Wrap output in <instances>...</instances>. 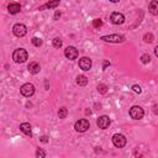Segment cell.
Listing matches in <instances>:
<instances>
[{
	"label": "cell",
	"mask_w": 158,
	"mask_h": 158,
	"mask_svg": "<svg viewBox=\"0 0 158 158\" xmlns=\"http://www.w3.org/2000/svg\"><path fill=\"white\" fill-rule=\"evenodd\" d=\"M27 57H28L27 51L23 49V48H17V49H15L14 53H12V59H14L16 63H23V62H26Z\"/></svg>",
	"instance_id": "cell-1"
},
{
	"label": "cell",
	"mask_w": 158,
	"mask_h": 158,
	"mask_svg": "<svg viewBox=\"0 0 158 158\" xmlns=\"http://www.w3.org/2000/svg\"><path fill=\"white\" fill-rule=\"evenodd\" d=\"M100 40H102L105 42H110V43H121L125 41V36L116 35V33L115 35H106V36H101Z\"/></svg>",
	"instance_id": "cell-2"
},
{
	"label": "cell",
	"mask_w": 158,
	"mask_h": 158,
	"mask_svg": "<svg viewBox=\"0 0 158 158\" xmlns=\"http://www.w3.org/2000/svg\"><path fill=\"white\" fill-rule=\"evenodd\" d=\"M143 115H144V111H143V109H142L141 106L135 105V106H132V107L130 109V116H131L133 120H141V118L143 117Z\"/></svg>",
	"instance_id": "cell-3"
},
{
	"label": "cell",
	"mask_w": 158,
	"mask_h": 158,
	"mask_svg": "<svg viewBox=\"0 0 158 158\" xmlns=\"http://www.w3.org/2000/svg\"><path fill=\"white\" fill-rule=\"evenodd\" d=\"M126 142H127L126 137H125L123 135H121V133H115V135L112 136V143H114V146L117 147V148L125 147Z\"/></svg>",
	"instance_id": "cell-4"
},
{
	"label": "cell",
	"mask_w": 158,
	"mask_h": 158,
	"mask_svg": "<svg viewBox=\"0 0 158 158\" xmlns=\"http://www.w3.org/2000/svg\"><path fill=\"white\" fill-rule=\"evenodd\" d=\"M89 127H90V123H89V121L86 118H80L74 123V128L78 132H85Z\"/></svg>",
	"instance_id": "cell-5"
},
{
	"label": "cell",
	"mask_w": 158,
	"mask_h": 158,
	"mask_svg": "<svg viewBox=\"0 0 158 158\" xmlns=\"http://www.w3.org/2000/svg\"><path fill=\"white\" fill-rule=\"evenodd\" d=\"M20 91H21V94H22L23 96L30 98V96H32V95L35 94V86H33L31 83H26V84H23V85L20 88Z\"/></svg>",
	"instance_id": "cell-6"
},
{
	"label": "cell",
	"mask_w": 158,
	"mask_h": 158,
	"mask_svg": "<svg viewBox=\"0 0 158 158\" xmlns=\"http://www.w3.org/2000/svg\"><path fill=\"white\" fill-rule=\"evenodd\" d=\"M12 32H14V35H15L16 37H23V36L27 33V28H26V26L22 25V23H16V25H14V27H12Z\"/></svg>",
	"instance_id": "cell-7"
},
{
	"label": "cell",
	"mask_w": 158,
	"mask_h": 158,
	"mask_svg": "<svg viewBox=\"0 0 158 158\" xmlns=\"http://www.w3.org/2000/svg\"><path fill=\"white\" fill-rule=\"evenodd\" d=\"M110 123H111V120H110V117H109V116H106V115L100 116V117L98 118V121H96L98 127H99V128H101V130L107 128V127L110 126Z\"/></svg>",
	"instance_id": "cell-8"
},
{
	"label": "cell",
	"mask_w": 158,
	"mask_h": 158,
	"mask_svg": "<svg viewBox=\"0 0 158 158\" xmlns=\"http://www.w3.org/2000/svg\"><path fill=\"white\" fill-rule=\"evenodd\" d=\"M78 54H79L78 49H77L75 47H73V46H68V47L64 49V56H65L68 59H70V60L75 59V58L78 57Z\"/></svg>",
	"instance_id": "cell-9"
},
{
	"label": "cell",
	"mask_w": 158,
	"mask_h": 158,
	"mask_svg": "<svg viewBox=\"0 0 158 158\" xmlns=\"http://www.w3.org/2000/svg\"><path fill=\"white\" fill-rule=\"evenodd\" d=\"M110 20L114 25H122L125 22V16L121 12H112L110 16Z\"/></svg>",
	"instance_id": "cell-10"
},
{
	"label": "cell",
	"mask_w": 158,
	"mask_h": 158,
	"mask_svg": "<svg viewBox=\"0 0 158 158\" xmlns=\"http://www.w3.org/2000/svg\"><path fill=\"white\" fill-rule=\"evenodd\" d=\"M79 68L81 70H85V72L89 70L91 68V59L88 57H81L79 59Z\"/></svg>",
	"instance_id": "cell-11"
},
{
	"label": "cell",
	"mask_w": 158,
	"mask_h": 158,
	"mask_svg": "<svg viewBox=\"0 0 158 158\" xmlns=\"http://www.w3.org/2000/svg\"><path fill=\"white\" fill-rule=\"evenodd\" d=\"M7 10H9L10 14L15 15V14H17V12L21 11V5L19 2H10L9 6H7Z\"/></svg>",
	"instance_id": "cell-12"
},
{
	"label": "cell",
	"mask_w": 158,
	"mask_h": 158,
	"mask_svg": "<svg viewBox=\"0 0 158 158\" xmlns=\"http://www.w3.org/2000/svg\"><path fill=\"white\" fill-rule=\"evenodd\" d=\"M59 2H60V0H51V1L46 2L44 5L40 6V9H38V10H44V9H56V7L59 5Z\"/></svg>",
	"instance_id": "cell-13"
},
{
	"label": "cell",
	"mask_w": 158,
	"mask_h": 158,
	"mask_svg": "<svg viewBox=\"0 0 158 158\" xmlns=\"http://www.w3.org/2000/svg\"><path fill=\"white\" fill-rule=\"evenodd\" d=\"M27 69H28V72H30L31 74H37V73L41 70V67H40V64H38L37 62H31V63L27 65Z\"/></svg>",
	"instance_id": "cell-14"
},
{
	"label": "cell",
	"mask_w": 158,
	"mask_h": 158,
	"mask_svg": "<svg viewBox=\"0 0 158 158\" xmlns=\"http://www.w3.org/2000/svg\"><path fill=\"white\" fill-rule=\"evenodd\" d=\"M148 10L152 15H158V1L157 0H152L148 5Z\"/></svg>",
	"instance_id": "cell-15"
},
{
	"label": "cell",
	"mask_w": 158,
	"mask_h": 158,
	"mask_svg": "<svg viewBox=\"0 0 158 158\" xmlns=\"http://www.w3.org/2000/svg\"><path fill=\"white\" fill-rule=\"evenodd\" d=\"M20 130H21L25 135H27V136H31V135H32L31 125H30V123H27V122H22V123L20 125Z\"/></svg>",
	"instance_id": "cell-16"
},
{
	"label": "cell",
	"mask_w": 158,
	"mask_h": 158,
	"mask_svg": "<svg viewBox=\"0 0 158 158\" xmlns=\"http://www.w3.org/2000/svg\"><path fill=\"white\" fill-rule=\"evenodd\" d=\"M77 84L80 86H85L88 84V78L85 75H78L77 77Z\"/></svg>",
	"instance_id": "cell-17"
},
{
	"label": "cell",
	"mask_w": 158,
	"mask_h": 158,
	"mask_svg": "<svg viewBox=\"0 0 158 158\" xmlns=\"http://www.w3.org/2000/svg\"><path fill=\"white\" fill-rule=\"evenodd\" d=\"M67 115H68V110H67L65 107H60L59 111H58V116H59V118H65Z\"/></svg>",
	"instance_id": "cell-18"
},
{
	"label": "cell",
	"mask_w": 158,
	"mask_h": 158,
	"mask_svg": "<svg viewBox=\"0 0 158 158\" xmlns=\"http://www.w3.org/2000/svg\"><path fill=\"white\" fill-rule=\"evenodd\" d=\"M52 44H53L54 48H59V47H62V40L59 37H56V38H53Z\"/></svg>",
	"instance_id": "cell-19"
},
{
	"label": "cell",
	"mask_w": 158,
	"mask_h": 158,
	"mask_svg": "<svg viewBox=\"0 0 158 158\" xmlns=\"http://www.w3.org/2000/svg\"><path fill=\"white\" fill-rule=\"evenodd\" d=\"M31 42H32V44L36 46V47H40V46L42 44V40L38 38V37H33V38L31 40Z\"/></svg>",
	"instance_id": "cell-20"
},
{
	"label": "cell",
	"mask_w": 158,
	"mask_h": 158,
	"mask_svg": "<svg viewBox=\"0 0 158 158\" xmlns=\"http://www.w3.org/2000/svg\"><path fill=\"white\" fill-rule=\"evenodd\" d=\"M93 26H94L95 28H99V27L102 26V21H101L100 19H95V20L93 21Z\"/></svg>",
	"instance_id": "cell-21"
},
{
	"label": "cell",
	"mask_w": 158,
	"mask_h": 158,
	"mask_svg": "<svg viewBox=\"0 0 158 158\" xmlns=\"http://www.w3.org/2000/svg\"><path fill=\"white\" fill-rule=\"evenodd\" d=\"M143 40H144V42L151 43V42L153 41V35H152V33H146V35L143 36Z\"/></svg>",
	"instance_id": "cell-22"
},
{
	"label": "cell",
	"mask_w": 158,
	"mask_h": 158,
	"mask_svg": "<svg viewBox=\"0 0 158 158\" xmlns=\"http://www.w3.org/2000/svg\"><path fill=\"white\" fill-rule=\"evenodd\" d=\"M98 90H99V93H101V94H105V93L107 91V86H106L105 84H99V86H98Z\"/></svg>",
	"instance_id": "cell-23"
},
{
	"label": "cell",
	"mask_w": 158,
	"mask_h": 158,
	"mask_svg": "<svg viewBox=\"0 0 158 158\" xmlns=\"http://www.w3.org/2000/svg\"><path fill=\"white\" fill-rule=\"evenodd\" d=\"M141 60H142V63H149L151 62V57L148 56V54H142L141 56Z\"/></svg>",
	"instance_id": "cell-24"
},
{
	"label": "cell",
	"mask_w": 158,
	"mask_h": 158,
	"mask_svg": "<svg viewBox=\"0 0 158 158\" xmlns=\"http://www.w3.org/2000/svg\"><path fill=\"white\" fill-rule=\"evenodd\" d=\"M47 154H46V152L44 151H42V149H37V152H36V157H46Z\"/></svg>",
	"instance_id": "cell-25"
},
{
	"label": "cell",
	"mask_w": 158,
	"mask_h": 158,
	"mask_svg": "<svg viewBox=\"0 0 158 158\" xmlns=\"http://www.w3.org/2000/svg\"><path fill=\"white\" fill-rule=\"evenodd\" d=\"M132 89H133V91H136V93H138V94L142 91V90H141V88H139L138 85H133V86H132Z\"/></svg>",
	"instance_id": "cell-26"
},
{
	"label": "cell",
	"mask_w": 158,
	"mask_h": 158,
	"mask_svg": "<svg viewBox=\"0 0 158 158\" xmlns=\"http://www.w3.org/2000/svg\"><path fill=\"white\" fill-rule=\"evenodd\" d=\"M41 142L47 143V142H48V137H47V136H42V137H41Z\"/></svg>",
	"instance_id": "cell-27"
},
{
	"label": "cell",
	"mask_w": 158,
	"mask_h": 158,
	"mask_svg": "<svg viewBox=\"0 0 158 158\" xmlns=\"http://www.w3.org/2000/svg\"><path fill=\"white\" fill-rule=\"evenodd\" d=\"M153 111H154V114H158V105L153 106Z\"/></svg>",
	"instance_id": "cell-28"
},
{
	"label": "cell",
	"mask_w": 158,
	"mask_h": 158,
	"mask_svg": "<svg viewBox=\"0 0 158 158\" xmlns=\"http://www.w3.org/2000/svg\"><path fill=\"white\" fill-rule=\"evenodd\" d=\"M59 16H60V12H58V11H57V12H56V15H54V19H58Z\"/></svg>",
	"instance_id": "cell-29"
},
{
	"label": "cell",
	"mask_w": 158,
	"mask_h": 158,
	"mask_svg": "<svg viewBox=\"0 0 158 158\" xmlns=\"http://www.w3.org/2000/svg\"><path fill=\"white\" fill-rule=\"evenodd\" d=\"M154 54H156V56L158 57V46H157V47L154 48Z\"/></svg>",
	"instance_id": "cell-30"
},
{
	"label": "cell",
	"mask_w": 158,
	"mask_h": 158,
	"mask_svg": "<svg viewBox=\"0 0 158 158\" xmlns=\"http://www.w3.org/2000/svg\"><path fill=\"white\" fill-rule=\"evenodd\" d=\"M107 65H110V63H109V62H105V63H104V69H105Z\"/></svg>",
	"instance_id": "cell-31"
},
{
	"label": "cell",
	"mask_w": 158,
	"mask_h": 158,
	"mask_svg": "<svg viewBox=\"0 0 158 158\" xmlns=\"http://www.w3.org/2000/svg\"><path fill=\"white\" fill-rule=\"evenodd\" d=\"M109 1H111V2H118L120 0H109Z\"/></svg>",
	"instance_id": "cell-32"
}]
</instances>
